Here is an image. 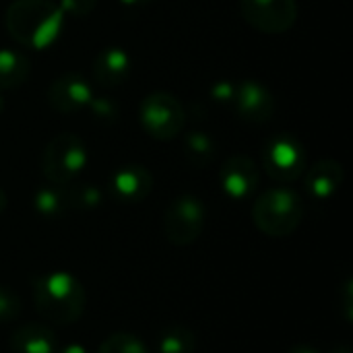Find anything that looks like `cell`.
<instances>
[{
	"mask_svg": "<svg viewBox=\"0 0 353 353\" xmlns=\"http://www.w3.org/2000/svg\"><path fill=\"white\" fill-rule=\"evenodd\" d=\"M8 35L23 48L46 50L58 41L64 12L50 0H12L4 12Z\"/></svg>",
	"mask_w": 353,
	"mask_h": 353,
	"instance_id": "cell-1",
	"label": "cell"
},
{
	"mask_svg": "<svg viewBox=\"0 0 353 353\" xmlns=\"http://www.w3.org/2000/svg\"><path fill=\"white\" fill-rule=\"evenodd\" d=\"M33 302L37 312L56 325H72L83 316L85 290L68 273H48L33 283Z\"/></svg>",
	"mask_w": 353,
	"mask_h": 353,
	"instance_id": "cell-2",
	"label": "cell"
},
{
	"mask_svg": "<svg viewBox=\"0 0 353 353\" xmlns=\"http://www.w3.org/2000/svg\"><path fill=\"white\" fill-rule=\"evenodd\" d=\"M304 217V203L290 188H273L263 192L252 207L254 225L269 238H285L298 230Z\"/></svg>",
	"mask_w": 353,
	"mask_h": 353,
	"instance_id": "cell-3",
	"label": "cell"
},
{
	"mask_svg": "<svg viewBox=\"0 0 353 353\" xmlns=\"http://www.w3.org/2000/svg\"><path fill=\"white\" fill-rule=\"evenodd\" d=\"M184 103L165 91H153L143 97L139 105V122L143 130L155 141H172L182 134L186 126Z\"/></svg>",
	"mask_w": 353,
	"mask_h": 353,
	"instance_id": "cell-4",
	"label": "cell"
},
{
	"mask_svg": "<svg viewBox=\"0 0 353 353\" xmlns=\"http://www.w3.org/2000/svg\"><path fill=\"white\" fill-rule=\"evenodd\" d=\"M87 147L74 132H60L50 139L41 153V172L54 186H66L87 165Z\"/></svg>",
	"mask_w": 353,
	"mask_h": 353,
	"instance_id": "cell-5",
	"label": "cell"
},
{
	"mask_svg": "<svg viewBox=\"0 0 353 353\" xmlns=\"http://www.w3.org/2000/svg\"><path fill=\"white\" fill-rule=\"evenodd\" d=\"M205 205L192 196V194H182L174 199L163 215V232L170 244L174 246H188L192 244L203 228H205Z\"/></svg>",
	"mask_w": 353,
	"mask_h": 353,
	"instance_id": "cell-6",
	"label": "cell"
},
{
	"mask_svg": "<svg viewBox=\"0 0 353 353\" xmlns=\"http://www.w3.org/2000/svg\"><path fill=\"white\" fill-rule=\"evenodd\" d=\"M263 168L277 182L298 180L306 168V153L302 143L288 132L271 137L263 149Z\"/></svg>",
	"mask_w": 353,
	"mask_h": 353,
	"instance_id": "cell-7",
	"label": "cell"
},
{
	"mask_svg": "<svg viewBox=\"0 0 353 353\" xmlns=\"http://www.w3.org/2000/svg\"><path fill=\"white\" fill-rule=\"evenodd\" d=\"M240 12L256 31L279 35L298 23L300 8L296 0H240Z\"/></svg>",
	"mask_w": 353,
	"mask_h": 353,
	"instance_id": "cell-8",
	"label": "cell"
},
{
	"mask_svg": "<svg viewBox=\"0 0 353 353\" xmlns=\"http://www.w3.org/2000/svg\"><path fill=\"white\" fill-rule=\"evenodd\" d=\"M234 110L240 120L248 124H265L275 114V97L267 85L261 81H242L236 85Z\"/></svg>",
	"mask_w": 353,
	"mask_h": 353,
	"instance_id": "cell-9",
	"label": "cell"
},
{
	"mask_svg": "<svg viewBox=\"0 0 353 353\" xmlns=\"http://www.w3.org/2000/svg\"><path fill=\"white\" fill-rule=\"evenodd\" d=\"M46 97L52 110L68 116V114L81 112L83 108H89L93 99V89L85 77L77 72H66L50 83Z\"/></svg>",
	"mask_w": 353,
	"mask_h": 353,
	"instance_id": "cell-10",
	"label": "cell"
},
{
	"mask_svg": "<svg viewBox=\"0 0 353 353\" xmlns=\"http://www.w3.org/2000/svg\"><path fill=\"white\" fill-rule=\"evenodd\" d=\"M259 168L248 155H232L219 170V184L223 192L236 201L248 199L259 188Z\"/></svg>",
	"mask_w": 353,
	"mask_h": 353,
	"instance_id": "cell-11",
	"label": "cell"
},
{
	"mask_svg": "<svg viewBox=\"0 0 353 353\" xmlns=\"http://www.w3.org/2000/svg\"><path fill=\"white\" fill-rule=\"evenodd\" d=\"M153 190V176L145 165L128 163L110 178V194L120 203H141Z\"/></svg>",
	"mask_w": 353,
	"mask_h": 353,
	"instance_id": "cell-12",
	"label": "cell"
},
{
	"mask_svg": "<svg viewBox=\"0 0 353 353\" xmlns=\"http://www.w3.org/2000/svg\"><path fill=\"white\" fill-rule=\"evenodd\" d=\"M130 64H132L130 56L124 48H116V46L103 48L95 56L91 66L93 81L101 87H118L128 79Z\"/></svg>",
	"mask_w": 353,
	"mask_h": 353,
	"instance_id": "cell-13",
	"label": "cell"
},
{
	"mask_svg": "<svg viewBox=\"0 0 353 353\" xmlns=\"http://www.w3.org/2000/svg\"><path fill=\"white\" fill-rule=\"evenodd\" d=\"M343 180H345V170L339 161L321 159L308 170L304 184H306V192L312 199L327 201L341 188Z\"/></svg>",
	"mask_w": 353,
	"mask_h": 353,
	"instance_id": "cell-14",
	"label": "cell"
},
{
	"mask_svg": "<svg viewBox=\"0 0 353 353\" xmlns=\"http://www.w3.org/2000/svg\"><path fill=\"white\" fill-rule=\"evenodd\" d=\"M10 350L12 353H56L58 341L48 327L37 323H27L12 333Z\"/></svg>",
	"mask_w": 353,
	"mask_h": 353,
	"instance_id": "cell-15",
	"label": "cell"
},
{
	"mask_svg": "<svg viewBox=\"0 0 353 353\" xmlns=\"http://www.w3.org/2000/svg\"><path fill=\"white\" fill-rule=\"evenodd\" d=\"M31 72V62L25 54L0 48V89L21 87Z\"/></svg>",
	"mask_w": 353,
	"mask_h": 353,
	"instance_id": "cell-16",
	"label": "cell"
},
{
	"mask_svg": "<svg viewBox=\"0 0 353 353\" xmlns=\"http://www.w3.org/2000/svg\"><path fill=\"white\" fill-rule=\"evenodd\" d=\"M184 151H186V157L194 165L203 168V165H209L215 159V155H217V143L205 130H190L184 137Z\"/></svg>",
	"mask_w": 353,
	"mask_h": 353,
	"instance_id": "cell-17",
	"label": "cell"
},
{
	"mask_svg": "<svg viewBox=\"0 0 353 353\" xmlns=\"http://www.w3.org/2000/svg\"><path fill=\"white\" fill-rule=\"evenodd\" d=\"M33 205H35V211L43 217H58L70 209L66 188H58V186H48V188L37 190Z\"/></svg>",
	"mask_w": 353,
	"mask_h": 353,
	"instance_id": "cell-18",
	"label": "cell"
},
{
	"mask_svg": "<svg viewBox=\"0 0 353 353\" xmlns=\"http://www.w3.org/2000/svg\"><path fill=\"white\" fill-rule=\"evenodd\" d=\"M192 350H194V335L184 327H170L159 337L161 353H192Z\"/></svg>",
	"mask_w": 353,
	"mask_h": 353,
	"instance_id": "cell-19",
	"label": "cell"
},
{
	"mask_svg": "<svg viewBox=\"0 0 353 353\" xmlns=\"http://www.w3.org/2000/svg\"><path fill=\"white\" fill-rule=\"evenodd\" d=\"M95 353H149L143 341L130 333H114L110 335Z\"/></svg>",
	"mask_w": 353,
	"mask_h": 353,
	"instance_id": "cell-20",
	"label": "cell"
},
{
	"mask_svg": "<svg viewBox=\"0 0 353 353\" xmlns=\"http://www.w3.org/2000/svg\"><path fill=\"white\" fill-rule=\"evenodd\" d=\"M66 196H68L70 209H93L101 201V192L89 184H79V186L66 188Z\"/></svg>",
	"mask_w": 353,
	"mask_h": 353,
	"instance_id": "cell-21",
	"label": "cell"
},
{
	"mask_svg": "<svg viewBox=\"0 0 353 353\" xmlns=\"http://www.w3.org/2000/svg\"><path fill=\"white\" fill-rule=\"evenodd\" d=\"M21 314V300L10 290L0 285V323H10Z\"/></svg>",
	"mask_w": 353,
	"mask_h": 353,
	"instance_id": "cell-22",
	"label": "cell"
},
{
	"mask_svg": "<svg viewBox=\"0 0 353 353\" xmlns=\"http://www.w3.org/2000/svg\"><path fill=\"white\" fill-rule=\"evenodd\" d=\"M89 108H91L93 118L99 120V122H108V124H110V122L116 120L118 105L114 103L112 97H93L91 103H89Z\"/></svg>",
	"mask_w": 353,
	"mask_h": 353,
	"instance_id": "cell-23",
	"label": "cell"
},
{
	"mask_svg": "<svg viewBox=\"0 0 353 353\" xmlns=\"http://www.w3.org/2000/svg\"><path fill=\"white\" fill-rule=\"evenodd\" d=\"M60 10L64 14H72V17H89L95 6H97V0H60Z\"/></svg>",
	"mask_w": 353,
	"mask_h": 353,
	"instance_id": "cell-24",
	"label": "cell"
},
{
	"mask_svg": "<svg viewBox=\"0 0 353 353\" xmlns=\"http://www.w3.org/2000/svg\"><path fill=\"white\" fill-rule=\"evenodd\" d=\"M234 95H236V83H232V81H217L211 87V97L217 103L232 105L234 103Z\"/></svg>",
	"mask_w": 353,
	"mask_h": 353,
	"instance_id": "cell-25",
	"label": "cell"
},
{
	"mask_svg": "<svg viewBox=\"0 0 353 353\" xmlns=\"http://www.w3.org/2000/svg\"><path fill=\"white\" fill-rule=\"evenodd\" d=\"M58 353H87V352H85V347H81V345H66L64 350H60Z\"/></svg>",
	"mask_w": 353,
	"mask_h": 353,
	"instance_id": "cell-26",
	"label": "cell"
},
{
	"mask_svg": "<svg viewBox=\"0 0 353 353\" xmlns=\"http://www.w3.org/2000/svg\"><path fill=\"white\" fill-rule=\"evenodd\" d=\"M122 4H128V6H143V4H151L155 0H120Z\"/></svg>",
	"mask_w": 353,
	"mask_h": 353,
	"instance_id": "cell-27",
	"label": "cell"
},
{
	"mask_svg": "<svg viewBox=\"0 0 353 353\" xmlns=\"http://www.w3.org/2000/svg\"><path fill=\"white\" fill-rule=\"evenodd\" d=\"M6 205H8V201H6V194H4V192H2V188H0V215L4 213Z\"/></svg>",
	"mask_w": 353,
	"mask_h": 353,
	"instance_id": "cell-28",
	"label": "cell"
},
{
	"mask_svg": "<svg viewBox=\"0 0 353 353\" xmlns=\"http://www.w3.org/2000/svg\"><path fill=\"white\" fill-rule=\"evenodd\" d=\"M290 353H316V352H312V350H306V347H298V350H294V352H290Z\"/></svg>",
	"mask_w": 353,
	"mask_h": 353,
	"instance_id": "cell-29",
	"label": "cell"
},
{
	"mask_svg": "<svg viewBox=\"0 0 353 353\" xmlns=\"http://www.w3.org/2000/svg\"><path fill=\"white\" fill-rule=\"evenodd\" d=\"M2 110H4V103H2V97H0V114H2Z\"/></svg>",
	"mask_w": 353,
	"mask_h": 353,
	"instance_id": "cell-30",
	"label": "cell"
}]
</instances>
